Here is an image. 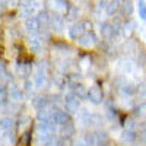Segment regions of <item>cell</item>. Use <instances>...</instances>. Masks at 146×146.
<instances>
[{
  "mask_svg": "<svg viewBox=\"0 0 146 146\" xmlns=\"http://www.w3.org/2000/svg\"><path fill=\"white\" fill-rule=\"evenodd\" d=\"M89 96H91V100L94 101V102H100L101 100H102V91L100 89V88H92L91 91H89Z\"/></svg>",
  "mask_w": 146,
  "mask_h": 146,
  "instance_id": "3957f363",
  "label": "cell"
},
{
  "mask_svg": "<svg viewBox=\"0 0 146 146\" xmlns=\"http://www.w3.org/2000/svg\"><path fill=\"white\" fill-rule=\"evenodd\" d=\"M38 27H40V22H38V19H36V18H29L27 21V28L29 31H36V29H38Z\"/></svg>",
  "mask_w": 146,
  "mask_h": 146,
  "instance_id": "5b68a950",
  "label": "cell"
},
{
  "mask_svg": "<svg viewBox=\"0 0 146 146\" xmlns=\"http://www.w3.org/2000/svg\"><path fill=\"white\" fill-rule=\"evenodd\" d=\"M54 121H56L57 124L66 126V124H69V114H67V113H63V111H58V113L54 115Z\"/></svg>",
  "mask_w": 146,
  "mask_h": 146,
  "instance_id": "7a4b0ae2",
  "label": "cell"
},
{
  "mask_svg": "<svg viewBox=\"0 0 146 146\" xmlns=\"http://www.w3.org/2000/svg\"><path fill=\"white\" fill-rule=\"evenodd\" d=\"M34 105L38 107V108H41V107L45 105V100H44V98H36V101H34Z\"/></svg>",
  "mask_w": 146,
  "mask_h": 146,
  "instance_id": "ba28073f",
  "label": "cell"
},
{
  "mask_svg": "<svg viewBox=\"0 0 146 146\" xmlns=\"http://www.w3.org/2000/svg\"><path fill=\"white\" fill-rule=\"evenodd\" d=\"M12 126H13V121H12L10 118H2L0 120V130H3V131L10 130Z\"/></svg>",
  "mask_w": 146,
  "mask_h": 146,
  "instance_id": "8992f818",
  "label": "cell"
},
{
  "mask_svg": "<svg viewBox=\"0 0 146 146\" xmlns=\"http://www.w3.org/2000/svg\"><path fill=\"white\" fill-rule=\"evenodd\" d=\"M102 32H104V35L107 36V38H110V36H111V35H113V32H114V29H113L111 27H110V25H105V27H104V31H102Z\"/></svg>",
  "mask_w": 146,
  "mask_h": 146,
  "instance_id": "52a82bcc",
  "label": "cell"
},
{
  "mask_svg": "<svg viewBox=\"0 0 146 146\" xmlns=\"http://www.w3.org/2000/svg\"><path fill=\"white\" fill-rule=\"evenodd\" d=\"M5 98H6V91H5V88L0 86V100H5Z\"/></svg>",
  "mask_w": 146,
  "mask_h": 146,
  "instance_id": "9c48e42d",
  "label": "cell"
},
{
  "mask_svg": "<svg viewBox=\"0 0 146 146\" xmlns=\"http://www.w3.org/2000/svg\"><path fill=\"white\" fill-rule=\"evenodd\" d=\"M67 108L70 110L72 113H75V111L79 110V101L75 98V96H72V98L69 96V98H67Z\"/></svg>",
  "mask_w": 146,
  "mask_h": 146,
  "instance_id": "277c9868",
  "label": "cell"
},
{
  "mask_svg": "<svg viewBox=\"0 0 146 146\" xmlns=\"http://www.w3.org/2000/svg\"><path fill=\"white\" fill-rule=\"evenodd\" d=\"M82 35H83V25L82 23H75V25L70 27L69 36H72V38H80Z\"/></svg>",
  "mask_w": 146,
  "mask_h": 146,
  "instance_id": "6da1fadb",
  "label": "cell"
}]
</instances>
